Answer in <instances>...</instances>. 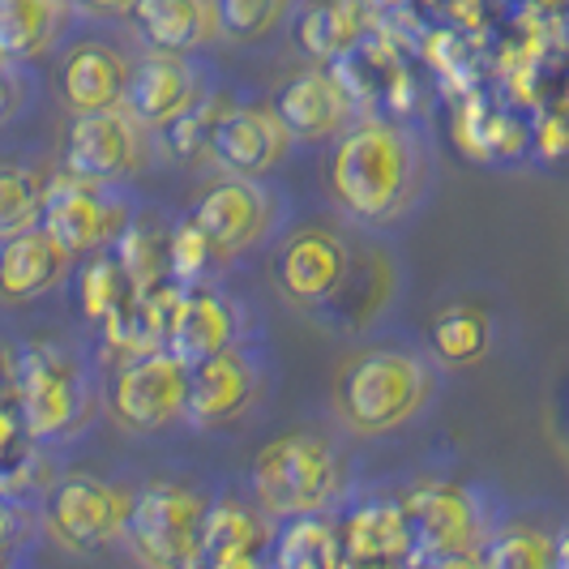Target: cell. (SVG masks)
I'll use <instances>...</instances> for the list:
<instances>
[{"label": "cell", "mask_w": 569, "mask_h": 569, "mask_svg": "<svg viewBox=\"0 0 569 569\" xmlns=\"http://www.w3.org/2000/svg\"><path fill=\"white\" fill-rule=\"evenodd\" d=\"M432 189V146L411 120H356L330 154V198L342 223L369 236L402 228Z\"/></svg>", "instance_id": "1"}, {"label": "cell", "mask_w": 569, "mask_h": 569, "mask_svg": "<svg viewBox=\"0 0 569 569\" xmlns=\"http://www.w3.org/2000/svg\"><path fill=\"white\" fill-rule=\"evenodd\" d=\"M441 395V360L416 342H369L335 372V420L342 432L381 441L420 425Z\"/></svg>", "instance_id": "2"}, {"label": "cell", "mask_w": 569, "mask_h": 569, "mask_svg": "<svg viewBox=\"0 0 569 569\" xmlns=\"http://www.w3.org/2000/svg\"><path fill=\"white\" fill-rule=\"evenodd\" d=\"M249 488L270 518H317L351 492V458L335 437L296 428L257 450Z\"/></svg>", "instance_id": "3"}, {"label": "cell", "mask_w": 569, "mask_h": 569, "mask_svg": "<svg viewBox=\"0 0 569 569\" xmlns=\"http://www.w3.org/2000/svg\"><path fill=\"white\" fill-rule=\"evenodd\" d=\"M189 223L214 266H236L296 228V201L274 176H223L189 210Z\"/></svg>", "instance_id": "4"}, {"label": "cell", "mask_w": 569, "mask_h": 569, "mask_svg": "<svg viewBox=\"0 0 569 569\" xmlns=\"http://www.w3.org/2000/svg\"><path fill=\"white\" fill-rule=\"evenodd\" d=\"M210 536V506L198 488L154 480L133 492L124 548L142 569H189Z\"/></svg>", "instance_id": "5"}, {"label": "cell", "mask_w": 569, "mask_h": 569, "mask_svg": "<svg viewBox=\"0 0 569 569\" xmlns=\"http://www.w3.org/2000/svg\"><path fill=\"white\" fill-rule=\"evenodd\" d=\"M163 142L168 138L146 129L129 108L73 116L69 138H64V171L90 184L133 189V180H142L159 163Z\"/></svg>", "instance_id": "6"}, {"label": "cell", "mask_w": 569, "mask_h": 569, "mask_svg": "<svg viewBox=\"0 0 569 569\" xmlns=\"http://www.w3.org/2000/svg\"><path fill=\"white\" fill-rule=\"evenodd\" d=\"M356 253H360V244L342 228H330V223L291 228L270 257L274 287L291 309L326 317L339 305L342 287L356 270Z\"/></svg>", "instance_id": "7"}, {"label": "cell", "mask_w": 569, "mask_h": 569, "mask_svg": "<svg viewBox=\"0 0 569 569\" xmlns=\"http://www.w3.org/2000/svg\"><path fill=\"white\" fill-rule=\"evenodd\" d=\"M274 386V356L261 347V339L231 347L223 356L189 369V407L184 428L193 432H223L244 425L253 416L266 390Z\"/></svg>", "instance_id": "8"}, {"label": "cell", "mask_w": 569, "mask_h": 569, "mask_svg": "<svg viewBox=\"0 0 569 569\" xmlns=\"http://www.w3.org/2000/svg\"><path fill=\"white\" fill-rule=\"evenodd\" d=\"M219 94V73L201 52H138L133 86H129V112L146 129L168 138L176 124L206 112Z\"/></svg>", "instance_id": "9"}, {"label": "cell", "mask_w": 569, "mask_h": 569, "mask_svg": "<svg viewBox=\"0 0 569 569\" xmlns=\"http://www.w3.org/2000/svg\"><path fill=\"white\" fill-rule=\"evenodd\" d=\"M257 339L253 313L240 296H231L219 283H189L168 309L163 321V351L176 356L184 369L206 365L231 347H244Z\"/></svg>", "instance_id": "10"}, {"label": "cell", "mask_w": 569, "mask_h": 569, "mask_svg": "<svg viewBox=\"0 0 569 569\" xmlns=\"http://www.w3.org/2000/svg\"><path fill=\"white\" fill-rule=\"evenodd\" d=\"M108 416L116 428L133 432V437H159L168 428L184 425V407H189V369L159 351H142L133 360H124L108 381Z\"/></svg>", "instance_id": "11"}, {"label": "cell", "mask_w": 569, "mask_h": 569, "mask_svg": "<svg viewBox=\"0 0 569 569\" xmlns=\"http://www.w3.org/2000/svg\"><path fill=\"white\" fill-rule=\"evenodd\" d=\"M39 228L52 231L73 257L99 253L116 240H124V231L133 228V198L129 189L90 184V180L60 171L48 184Z\"/></svg>", "instance_id": "12"}, {"label": "cell", "mask_w": 569, "mask_h": 569, "mask_svg": "<svg viewBox=\"0 0 569 569\" xmlns=\"http://www.w3.org/2000/svg\"><path fill=\"white\" fill-rule=\"evenodd\" d=\"M86 27V22H82ZM78 34L64 43L57 64V90L60 103L73 116H90V112H112V108H124L129 103V86H133V64L138 57L129 48H120L116 39L90 30V34ZM142 52V48H138Z\"/></svg>", "instance_id": "13"}, {"label": "cell", "mask_w": 569, "mask_h": 569, "mask_svg": "<svg viewBox=\"0 0 569 569\" xmlns=\"http://www.w3.org/2000/svg\"><path fill=\"white\" fill-rule=\"evenodd\" d=\"M133 497L94 476H64L48 497V527L69 552H99L124 540Z\"/></svg>", "instance_id": "14"}, {"label": "cell", "mask_w": 569, "mask_h": 569, "mask_svg": "<svg viewBox=\"0 0 569 569\" xmlns=\"http://www.w3.org/2000/svg\"><path fill=\"white\" fill-rule=\"evenodd\" d=\"M296 150V138L274 108H228L210 124V159L223 168V176H270L287 163Z\"/></svg>", "instance_id": "15"}, {"label": "cell", "mask_w": 569, "mask_h": 569, "mask_svg": "<svg viewBox=\"0 0 569 569\" xmlns=\"http://www.w3.org/2000/svg\"><path fill=\"white\" fill-rule=\"evenodd\" d=\"M274 112L283 116L296 146L339 142L342 133L360 120L351 90L330 69H300L296 78H287L279 99H274Z\"/></svg>", "instance_id": "16"}, {"label": "cell", "mask_w": 569, "mask_h": 569, "mask_svg": "<svg viewBox=\"0 0 569 569\" xmlns=\"http://www.w3.org/2000/svg\"><path fill=\"white\" fill-rule=\"evenodd\" d=\"M78 27L82 13L73 0H0V57L13 64L60 57Z\"/></svg>", "instance_id": "17"}, {"label": "cell", "mask_w": 569, "mask_h": 569, "mask_svg": "<svg viewBox=\"0 0 569 569\" xmlns=\"http://www.w3.org/2000/svg\"><path fill=\"white\" fill-rule=\"evenodd\" d=\"M497 527L471 488H428L416 497V536L432 557L480 552Z\"/></svg>", "instance_id": "18"}, {"label": "cell", "mask_w": 569, "mask_h": 569, "mask_svg": "<svg viewBox=\"0 0 569 569\" xmlns=\"http://www.w3.org/2000/svg\"><path fill=\"white\" fill-rule=\"evenodd\" d=\"M73 261L78 257L39 223L9 236V240H0V300L30 305V300L52 296L57 287H64Z\"/></svg>", "instance_id": "19"}, {"label": "cell", "mask_w": 569, "mask_h": 569, "mask_svg": "<svg viewBox=\"0 0 569 569\" xmlns=\"http://www.w3.org/2000/svg\"><path fill=\"white\" fill-rule=\"evenodd\" d=\"M129 27L146 52H206L223 39L214 0H138Z\"/></svg>", "instance_id": "20"}, {"label": "cell", "mask_w": 569, "mask_h": 569, "mask_svg": "<svg viewBox=\"0 0 569 569\" xmlns=\"http://www.w3.org/2000/svg\"><path fill=\"white\" fill-rule=\"evenodd\" d=\"M78 407V381L60 351H34L27 360V420L34 437H52Z\"/></svg>", "instance_id": "21"}, {"label": "cell", "mask_w": 569, "mask_h": 569, "mask_svg": "<svg viewBox=\"0 0 569 569\" xmlns=\"http://www.w3.org/2000/svg\"><path fill=\"white\" fill-rule=\"evenodd\" d=\"M48 184L52 180L30 163H0V240L39 223Z\"/></svg>", "instance_id": "22"}, {"label": "cell", "mask_w": 569, "mask_h": 569, "mask_svg": "<svg viewBox=\"0 0 569 569\" xmlns=\"http://www.w3.org/2000/svg\"><path fill=\"white\" fill-rule=\"evenodd\" d=\"M485 569H557V536L531 522H506L485 543Z\"/></svg>", "instance_id": "23"}, {"label": "cell", "mask_w": 569, "mask_h": 569, "mask_svg": "<svg viewBox=\"0 0 569 569\" xmlns=\"http://www.w3.org/2000/svg\"><path fill=\"white\" fill-rule=\"evenodd\" d=\"M228 43H266L300 13V0H214Z\"/></svg>", "instance_id": "24"}, {"label": "cell", "mask_w": 569, "mask_h": 569, "mask_svg": "<svg viewBox=\"0 0 569 569\" xmlns=\"http://www.w3.org/2000/svg\"><path fill=\"white\" fill-rule=\"evenodd\" d=\"M488 347V321L476 309H446L432 321V356L441 365H471Z\"/></svg>", "instance_id": "25"}, {"label": "cell", "mask_w": 569, "mask_h": 569, "mask_svg": "<svg viewBox=\"0 0 569 569\" xmlns=\"http://www.w3.org/2000/svg\"><path fill=\"white\" fill-rule=\"evenodd\" d=\"M34 103V73L30 64H13L0 57V129L18 124Z\"/></svg>", "instance_id": "26"}, {"label": "cell", "mask_w": 569, "mask_h": 569, "mask_svg": "<svg viewBox=\"0 0 569 569\" xmlns=\"http://www.w3.org/2000/svg\"><path fill=\"white\" fill-rule=\"evenodd\" d=\"M73 9L82 13V22H99V27H116L129 22L138 0H73Z\"/></svg>", "instance_id": "27"}, {"label": "cell", "mask_w": 569, "mask_h": 569, "mask_svg": "<svg viewBox=\"0 0 569 569\" xmlns=\"http://www.w3.org/2000/svg\"><path fill=\"white\" fill-rule=\"evenodd\" d=\"M432 569H485V557L480 552H455V557H437Z\"/></svg>", "instance_id": "28"}]
</instances>
